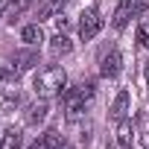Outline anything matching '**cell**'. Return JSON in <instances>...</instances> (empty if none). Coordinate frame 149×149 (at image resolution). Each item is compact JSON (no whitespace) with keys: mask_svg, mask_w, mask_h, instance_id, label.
<instances>
[{"mask_svg":"<svg viewBox=\"0 0 149 149\" xmlns=\"http://www.w3.org/2000/svg\"><path fill=\"white\" fill-rule=\"evenodd\" d=\"M38 61V53H18L15 56V70H26Z\"/></svg>","mask_w":149,"mask_h":149,"instance_id":"obj_14","label":"cell"},{"mask_svg":"<svg viewBox=\"0 0 149 149\" xmlns=\"http://www.w3.org/2000/svg\"><path fill=\"white\" fill-rule=\"evenodd\" d=\"M129 18H132V0H120V3H117V9H114V18H111L114 29H126Z\"/></svg>","mask_w":149,"mask_h":149,"instance_id":"obj_7","label":"cell"},{"mask_svg":"<svg viewBox=\"0 0 149 149\" xmlns=\"http://www.w3.org/2000/svg\"><path fill=\"white\" fill-rule=\"evenodd\" d=\"M64 85H67V73L61 70V67H56V64H50V67H44V70H38V76H35V94L38 97H56V94H61L64 91Z\"/></svg>","mask_w":149,"mask_h":149,"instance_id":"obj_1","label":"cell"},{"mask_svg":"<svg viewBox=\"0 0 149 149\" xmlns=\"http://www.w3.org/2000/svg\"><path fill=\"white\" fill-rule=\"evenodd\" d=\"M18 79V70L15 67H0V88H9Z\"/></svg>","mask_w":149,"mask_h":149,"instance_id":"obj_16","label":"cell"},{"mask_svg":"<svg viewBox=\"0 0 149 149\" xmlns=\"http://www.w3.org/2000/svg\"><path fill=\"white\" fill-rule=\"evenodd\" d=\"M56 26H58V32H64V29L70 26V21H67L64 15H56Z\"/></svg>","mask_w":149,"mask_h":149,"instance_id":"obj_19","label":"cell"},{"mask_svg":"<svg viewBox=\"0 0 149 149\" xmlns=\"http://www.w3.org/2000/svg\"><path fill=\"white\" fill-rule=\"evenodd\" d=\"M61 149H73V146H67V143H61Z\"/></svg>","mask_w":149,"mask_h":149,"instance_id":"obj_22","label":"cell"},{"mask_svg":"<svg viewBox=\"0 0 149 149\" xmlns=\"http://www.w3.org/2000/svg\"><path fill=\"white\" fill-rule=\"evenodd\" d=\"M117 143L123 146V149H132L134 146V126H132V120H120L117 123Z\"/></svg>","mask_w":149,"mask_h":149,"instance_id":"obj_6","label":"cell"},{"mask_svg":"<svg viewBox=\"0 0 149 149\" xmlns=\"http://www.w3.org/2000/svg\"><path fill=\"white\" fill-rule=\"evenodd\" d=\"M146 82H149V64H146Z\"/></svg>","mask_w":149,"mask_h":149,"instance_id":"obj_21","label":"cell"},{"mask_svg":"<svg viewBox=\"0 0 149 149\" xmlns=\"http://www.w3.org/2000/svg\"><path fill=\"white\" fill-rule=\"evenodd\" d=\"M29 3H32V0H12V3L3 9V18H6V24H15V21H18V15H21V12H24Z\"/></svg>","mask_w":149,"mask_h":149,"instance_id":"obj_12","label":"cell"},{"mask_svg":"<svg viewBox=\"0 0 149 149\" xmlns=\"http://www.w3.org/2000/svg\"><path fill=\"white\" fill-rule=\"evenodd\" d=\"M29 149H61V137H58V132L56 129H50V132H44Z\"/></svg>","mask_w":149,"mask_h":149,"instance_id":"obj_8","label":"cell"},{"mask_svg":"<svg viewBox=\"0 0 149 149\" xmlns=\"http://www.w3.org/2000/svg\"><path fill=\"white\" fill-rule=\"evenodd\" d=\"M58 3H73V0H58Z\"/></svg>","mask_w":149,"mask_h":149,"instance_id":"obj_23","label":"cell"},{"mask_svg":"<svg viewBox=\"0 0 149 149\" xmlns=\"http://www.w3.org/2000/svg\"><path fill=\"white\" fill-rule=\"evenodd\" d=\"M120 70H123V56H120V50H117V47H111L108 53H102V56H100V73H102L105 79L120 76Z\"/></svg>","mask_w":149,"mask_h":149,"instance_id":"obj_4","label":"cell"},{"mask_svg":"<svg viewBox=\"0 0 149 149\" xmlns=\"http://www.w3.org/2000/svg\"><path fill=\"white\" fill-rule=\"evenodd\" d=\"M126 114H129V91H120L117 100H114V105H111V117L114 120H123Z\"/></svg>","mask_w":149,"mask_h":149,"instance_id":"obj_11","label":"cell"},{"mask_svg":"<svg viewBox=\"0 0 149 149\" xmlns=\"http://www.w3.org/2000/svg\"><path fill=\"white\" fill-rule=\"evenodd\" d=\"M100 29H102V18H100V12H97V9L82 12V18H79V38H82V41H91V38H97Z\"/></svg>","mask_w":149,"mask_h":149,"instance_id":"obj_3","label":"cell"},{"mask_svg":"<svg viewBox=\"0 0 149 149\" xmlns=\"http://www.w3.org/2000/svg\"><path fill=\"white\" fill-rule=\"evenodd\" d=\"M21 38L29 44V47H35V44H41L44 41V32H41V24H29V26H24V32H21Z\"/></svg>","mask_w":149,"mask_h":149,"instance_id":"obj_13","label":"cell"},{"mask_svg":"<svg viewBox=\"0 0 149 149\" xmlns=\"http://www.w3.org/2000/svg\"><path fill=\"white\" fill-rule=\"evenodd\" d=\"M146 149H149V146H146Z\"/></svg>","mask_w":149,"mask_h":149,"instance_id":"obj_24","label":"cell"},{"mask_svg":"<svg viewBox=\"0 0 149 149\" xmlns=\"http://www.w3.org/2000/svg\"><path fill=\"white\" fill-rule=\"evenodd\" d=\"M47 111H50V108H47V100L41 97L38 102L26 105V123H29V126H38V123H44V120H47Z\"/></svg>","mask_w":149,"mask_h":149,"instance_id":"obj_5","label":"cell"},{"mask_svg":"<svg viewBox=\"0 0 149 149\" xmlns=\"http://www.w3.org/2000/svg\"><path fill=\"white\" fill-rule=\"evenodd\" d=\"M21 143H24V137H21V129H15V126H9L0 137V149H21Z\"/></svg>","mask_w":149,"mask_h":149,"instance_id":"obj_9","label":"cell"},{"mask_svg":"<svg viewBox=\"0 0 149 149\" xmlns=\"http://www.w3.org/2000/svg\"><path fill=\"white\" fill-rule=\"evenodd\" d=\"M56 6H61V3H58V0H44V3L38 6V24H41L44 18H50V15L56 12Z\"/></svg>","mask_w":149,"mask_h":149,"instance_id":"obj_15","label":"cell"},{"mask_svg":"<svg viewBox=\"0 0 149 149\" xmlns=\"http://www.w3.org/2000/svg\"><path fill=\"white\" fill-rule=\"evenodd\" d=\"M91 100H94V82H82L76 88H67L64 91V111H67V117H79Z\"/></svg>","mask_w":149,"mask_h":149,"instance_id":"obj_2","label":"cell"},{"mask_svg":"<svg viewBox=\"0 0 149 149\" xmlns=\"http://www.w3.org/2000/svg\"><path fill=\"white\" fill-rule=\"evenodd\" d=\"M137 38H140V44H143V47H149V21H143V24H140Z\"/></svg>","mask_w":149,"mask_h":149,"instance_id":"obj_17","label":"cell"},{"mask_svg":"<svg viewBox=\"0 0 149 149\" xmlns=\"http://www.w3.org/2000/svg\"><path fill=\"white\" fill-rule=\"evenodd\" d=\"M70 50H73V44H70V38H67L64 32L53 35V41H50V53H53V56H67Z\"/></svg>","mask_w":149,"mask_h":149,"instance_id":"obj_10","label":"cell"},{"mask_svg":"<svg viewBox=\"0 0 149 149\" xmlns=\"http://www.w3.org/2000/svg\"><path fill=\"white\" fill-rule=\"evenodd\" d=\"M3 6H9V3H6V0H0V9H3Z\"/></svg>","mask_w":149,"mask_h":149,"instance_id":"obj_20","label":"cell"},{"mask_svg":"<svg viewBox=\"0 0 149 149\" xmlns=\"http://www.w3.org/2000/svg\"><path fill=\"white\" fill-rule=\"evenodd\" d=\"M143 12H146V0H132V18H137Z\"/></svg>","mask_w":149,"mask_h":149,"instance_id":"obj_18","label":"cell"}]
</instances>
